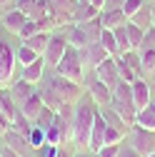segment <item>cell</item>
<instances>
[{
    "mask_svg": "<svg viewBox=\"0 0 155 157\" xmlns=\"http://www.w3.org/2000/svg\"><path fill=\"white\" fill-rule=\"evenodd\" d=\"M3 145L10 147L15 155H20V157H30V155H35V150H33V145H30V140H28V135L15 132L13 127L3 132Z\"/></svg>",
    "mask_w": 155,
    "mask_h": 157,
    "instance_id": "8",
    "label": "cell"
},
{
    "mask_svg": "<svg viewBox=\"0 0 155 157\" xmlns=\"http://www.w3.org/2000/svg\"><path fill=\"white\" fill-rule=\"evenodd\" d=\"M8 5H15V0H0V10H5Z\"/></svg>",
    "mask_w": 155,
    "mask_h": 157,
    "instance_id": "46",
    "label": "cell"
},
{
    "mask_svg": "<svg viewBox=\"0 0 155 157\" xmlns=\"http://www.w3.org/2000/svg\"><path fill=\"white\" fill-rule=\"evenodd\" d=\"M45 72H48V67H45V60H43V57H38L35 63L20 67V77L28 80V82H33V85H40L43 77H45Z\"/></svg>",
    "mask_w": 155,
    "mask_h": 157,
    "instance_id": "15",
    "label": "cell"
},
{
    "mask_svg": "<svg viewBox=\"0 0 155 157\" xmlns=\"http://www.w3.org/2000/svg\"><path fill=\"white\" fill-rule=\"evenodd\" d=\"M90 157H98V155H95V152H93V155H90Z\"/></svg>",
    "mask_w": 155,
    "mask_h": 157,
    "instance_id": "50",
    "label": "cell"
},
{
    "mask_svg": "<svg viewBox=\"0 0 155 157\" xmlns=\"http://www.w3.org/2000/svg\"><path fill=\"white\" fill-rule=\"evenodd\" d=\"M150 48H155V28L145 30V35H143V45H140V50H150Z\"/></svg>",
    "mask_w": 155,
    "mask_h": 157,
    "instance_id": "39",
    "label": "cell"
},
{
    "mask_svg": "<svg viewBox=\"0 0 155 157\" xmlns=\"http://www.w3.org/2000/svg\"><path fill=\"white\" fill-rule=\"evenodd\" d=\"M55 72L58 75H63V77H68V80H73V82H85V65H83V60H80V52H78V48H68L65 50V55H63V60L55 65Z\"/></svg>",
    "mask_w": 155,
    "mask_h": 157,
    "instance_id": "3",
    "label": "cell"
},
{
    "mask_svg": "<svg viewBox=\"0 0 155 157\" xmlns=\"http://www.w3.org/2000/svg\"><path fill=\"white\" fill-rule=\"evenodd\" d=\"M125 137H128V132L108 125V130H105V145H120V142H125Z\"/></svg>",
    "mask_w": 155,
    "mask_h": 157,
    "instance_id": "32",
    "label": "cell"
},
{
    "mask_svg": "<svg viewBox=\"0 0 155 157\" xmlns=\"http://www.w3.org/2000/svg\"><path fill=\"white\" fill-rule=\"evenodd\" d=\"M100 23L105 30H115L123 28L128 23V15L123 13V8H113V10H100Z\"/></svg>",
    "mask_w": 155,
    "mask_h": 157,
    "instance_id": "16",
    "label": "cell"
},
{
    "mask_svg": "<svg viewBox=\"0 0 155 157\" xmlns=\"http://www.w3.org/2000/svg\"><path fill=\"white\" fill-rule=\"evenodd\" d=\"M153 28H155V23H153Z\"/></svg>",
    "mask_w": 155,
    "mask_h": 157,
    "instance_id": "52",
    "label": "cell"
},
{
    "mask_svg": "<svg viewBox=\"0 0 155 157\" xmlns=\"http://www.w3.org/2000/svg\"><path fill=\"white\" fill-rule=\"evenodd\" d=\"M80 3H88V5H95L98 10H103V5H105V0H80Z\"/></svg>",
    "mask_w": 155,
    "mask_h": 157,
    "instance_id": "43",
    "label": "cell"
},
{
    "mask_svg": "<svg viewBox=\"0 0 155 157\" xmlns=\"http://www.w3.org/2000/svg\"><path fill=\"white\" fill-rule=\"evenodd\" d=\"M73 152H75L73 145H60V147H58V152H55V157H73Z\"/></svg>",
    "mask_w": 155,
    "mask_h": 157,
    "instance_id": "40",
    "label": "cell"
},
{
    "mask_svg": "<svg viewBox=\"0 0 155 157\" xmlns=\"http://www.w3.org/2000/svg\"><path fill=\"white\" fill-rule=\"evenodd\" d=\"M50 35H53V33H43V30H38L35 35H30L28 40H20V43H25L28 48H33L38 55L43 57V52H45V48H48V40H50Z\"/></svg>",
    "mask_w": 155,
    "mask_h": 157,
    "instance_id": "21",
    "label": "cell"
},
{
    "mask_svg": "<svg viewBox=\"0 0 155 157\" xmlns=\"http://www.w3.org/2000/svg\"><path fill=\"white\" fill-rule=\"evenodd\" d=\"M38 92H40V97H43V105H45V107H50V110H55V112H58V110H60V107L65 105V102H63V97L55 92V87H53V85H48L45 80L40 82Z\"/></svg>",
    "mask_w": 155,
    "mask_h": 157,
    "instance_id": "17",
    "label": "cell"
},
{
    "mask_svg": "<svg viewBox=\"0 0 155 157\" xmlns=\"http://www.w3.org/2000/svg\"><path fill=\"white\" fill-rule=\"evenodd\" d=\"M43 107H45V105H43V97H40V92L35 90V92H33V95H30V97H28V100H25L20 107H18V110H20V112L28 117V120L33 122L35 117H38V112H40Z\"/></svg>",
    "mask_w": 155,
    "mask_h": 157,
    "instance_id": "19",
    "label": "cell"
},
{
    "mask_svg": "<svg viewBox=\"0 0 155 157\" xmlns=\"http://www.w3.org/2000/svg\"><path fill=\"white\" fill-rule=\"evenodd\" d=\"M15 50L13 45L5 40L3 35H0V87H8L13 82V77H15Z\"/></svg>",
    "mask_w": 155,
    "mask_h": 157,
    "instance_id": "5",
    "label": "cell"
},
{
    "mask_svg": "<svg viewBox=\"0 0 155 157\" xmlns=\"http://www.w3.org/2000/svg\"><path fill=\"white\" fill-rule=\"evenodd\" d=\"M140 52V70H143V77H150L155 72V48L150 50H138Z\"/></svg>",
    "mask_w": 155,
    "mask_h": 157,
    "instance_id": "26",
    "label": "cell"
},
{
    "mask_svg": "<svg viewBox=\"0 0 155 157\" xmlns=\"http://www.w3.org/2000/svg\"><path fill=\"white\" fill-rule=\"evenodd\" d=\"M125 30H128V40H130V48H133V50H140L145 30H143V28H138L135 23H130V20L125 23Z\"/></svg>",
    "mask_w": 155,
    "mask_h": 157,
    "instance_id": "27",
    "label": "cell"
},
{
    "mask_svg": "<svg viewBox=\"0 0 155 157\" xmlns=\"http://www.w3.org/2000/svg\"><path fill=\"white\" fill-rule=\"evenodd\" d=\"M90 155H93L90 150H75L73 152V157H90Z\"/></svg>",
    "mask_w": 155,
    "mask_h": 157,
    "instance_id": "45",
    "label": "cell"
},
{
    "mask_svg": "<svg viewBox=\"0 0 155 157\" xmlns=\"http://www.w3.org/2000/svg\"><path fill=\"white\" fill-rule=\"evenodd\" d=\"M100 45L108 50L110 57H118V55H120L118 43H115V33H113V30H103V35H100Z\"/></svg>",
    "mask_w": 155,
    "mask_h": 157,
    "instance_id": "29",
    "label": "cell"
},
{
    "mask_svg": "<svg viewBox=\"0 0 155 157\" xmlns=\"http://www.w3.org/2000/svg\"><path fill=\"white\" fill-rule=\"evenodd\" d=\"M0 157H20V155H15L10 147H3V150H0Z\"/></svg>",
    "mask_w": 155,
    "mask_h": 157,
    "instance_id": "44",
    "label": "cell"
},
{
    "mask_svg": "<svg viewBox=\"0 0 155 157\" xmlns=\"http://www.w3.org/2000/svg\"><path fill=\"white\" fill-rule=\"evenodd\" d=\"M118 157H140L138 152H135L128 142H123V147H120V152H118Z\"/></svg>",
    "mask_w": 155,
    "mask_h": 157,
    "instance_id": "41",
    "label": "cell"
},
{
    "mask_svg": "<svg viewBox=\"0 0 155 157\" xmlns=\"http://www.w3.org/2000/svg\"><path fill=\"white\" fill-rule=\"evenodd\" d=\"M95 112H98V105H95L93 97L85 92L80 100L75 102V110H73V137H70V145L75 150H88L90 130H93V122H95Z\"/></svg>",
    "mask_w": 155,
    "mask_h": 157,
    "instance_id": "1",
    "label": "cell"
},
{
    "mask_svg": "<svg viewBox=\"0 0 155 157\" xmlns=\"http://www.w3.org/2000/svg\"><path fill=\"white\" fill-rule=\"evenodd\" d=\"M78 52H80V60H83L85 70H95L103 60H108V57H110L108 50L100 45V40H98V43H88L85 48H80Z\"/></svg>",
    "mask_w": 155,
    "mask_h": 157,
    "instance_id": "9",
    "label": "cell"
},
{
    "mask_svg": "<svg viewBox=\"0 0 155 157\" xmlns=\"http://www.w3.org/2000/svg\"><path fill=\"white\" fill-rule=\"evenodd\" d=\"M120 147H123V142H120V145H103L95 155H98V157H118Z\"/></svg>",
    "mask_w": 155,
    "mask_h": 157,
    "instance_id": "38",
    "label": "cell"
},
{
    "mask_svg": "<svg viewBox=\"0 0 155 157\" xmlns=\"http://www.w3.org/2000/svg\"><path fill=\"white\" fill-rule=\"evenodd\" d=\"M8 90H10V95H13V100H15V105L20 107L28 97L38 90V85H33V82H28V80H23V77H13V82L8 85Z\"/></svg>",
    "mask_w": 155,
    "mask_h": 157,
    "instance_id": "14",
    "label": "cell"
},
{
    "mask_svg": "<svg viewBox=\"0 0 155 157\" xmlns=\"http://www.w3.org/2000/svg\"><path fill=\"white\" fill-rule=\"evenodd\" d=\"M120 57H123V60H125L135 72H138L140 77H143V70H140V52H138V50H128V52H123Z\"/></svg>",
    "mask_w": 155,
    "mask_h": 157,
    "instance_id": "34",
    "label": "cell"
},
{
    "mask_svg": "<svg viewBox=\"0 0 155 157\" xmlns=\"http://www.w3.org/2000/svg\"><path fill=\"white\" fill-rule=\"evenodd\" d=\"M93 72H95V77H98V80H103L108 87H115V85L120 82L118 67H115V57H108V60H103V63L95 67Z\"/></svg>",
    "mask_w": 155,
    "mask_h": 157,
    "instance_id": "13",
    "label": "cell"
},
{
    "mask_svg": "<svg viewBox=\"0 0 155 157\" xmlns=\"http://www.w3.org/2000/svg\"><path fill=\"white\" fill-rule=\"evenodd\" d=\"M53 120H55V110L43 107L40 112H38V117L33 120V125H35V127H40V130H48V127L53 125Z\"/></svg>",
    "mask_w": 155,
    "mask_h": 157,
    "instance_id": "31",
    "label": "cell"
},
{
    "mask_svg": "<svg viewBox=\"0 0 155 157\" xmlns=\"http://www.w3.org/2000/svg\"><path fill=\"white\" fill-rule=\"evenodd\" d=\"M85 92L93 97V102L98 105V107H108L110 100H113V87H108L103 80H98L95 77V72L90 70V75H85Z\"/></svg>",
    "mask_w": 155,
    "mask_h": 157,
    "instance_id": "7",
    "label": "cell"
},
{
    "mask_svg": "<svg viewBox=\"0 0 155 157\" xmlns=\"http://www.w3.org/2000/svg\"><path fill=\"white\" fill-rule=\"evenodd\" d=\"M145 3H150V0H125V3H123V13L128 15V20H130V17L135 15V13H138Z\"/></svg>",
    "mask_w": 155,
    "mask_h": 157,
    "instance_id": "36",
    "label": "cell"
},
{
    "mask_svg": "<svg viewBox=\"0 0 155 157\" xmlns=\"http://www.w3.org/2000/svg\"><path fill=\"white\" fill-rule=\"evenodd\" d=\"M105 130H108V122H105V117L100 115V110H98V112H95L93 130H90V142H88V150L90 152H98L105 145Z\"/></svg>",
    "mask_w": 155,
    "mask_h": 157,
    "instance_id": "12",
    "label": "cell"
},
{
    "mask_svg": "<svg viewBox=\"0 0 155 157\" xmlns=\"http://www.w3.org/2000/svg\"><path fill=\"white\" fill-rule=\"evenodd\" d=\"M130 23H135V25L143 28V30H150V28H153V8H150V3H145L138 13H135V15L130 17Z\"/></svg>",
    "mask_w": 155,
    "mask_h": 157,
    "instance_id": "23",
    "label": "cell"
},
{
    "mask_svg": "<svg viewBox=\"0 0 155 157\" xmlns=\"http://www.w3.org/2000/svg\"><path fill=\"white\" fill-rule=\"evenodd\" d=\"M133 85V102H135V110H143L153 102V87H150V80L148 77H138Z\"/></svg>",
    "mask_w": 155,
    "mask_h": 157,
    "instance_id": "11",
    "label": "cell"
},
{
    "mask_svg": "<svg viewBox=\"0 0 155 157\" xmlns=\"http://www.w3.org/2000/svg\"><path fill=\"white\" fill-rule=\"evenodd\" d=\"M25 20H28V15H25L23 10H18L15 5L0 13V25H3L5 33H10V35H18V33H20V28L25 25Z\"/></svg>",
    "mask_w": 155,
    "mask_h": 157,
    "instance_id": "10",
    "label": "cell"
},
{
    "mask_svg": "<svg viewBox=\"0 0 155 157\" xmlns=\"http://www.w3.org/2000/svg\"><path fill=\"white\" fill-rule=\"evenodd\" d=\"M35 33H38V20L28 17L25 25L20 28V33H18V37H20V40H28V37H30V35H35Z\"/></svg>",
    "mask_w": 155,
    "mask_h": 157,
    "instance_id": "37",
    "label": "cell"
},
{
    "mask_svg": "<svg viewBox=\"0 0 155 157\" xmlns=\"http://www.w3.org/2000/svg\"><path fill=\"white\" fill-rule=\"evenodd\" d=\"M98 15H100V10L95 5H88V3H80V0H78L75 8H73V23H88V20H93V17H98Z\"/></svg>",
    "mask_w": 155,
    "mask_h": 157,
    "instance_id": "20",
    "label": "cell"
},
{
    "mask_svg": "<svg viewBox=\"0 0 155 157\" xmlns=\"http://www.w3.org/2000/svg\"><path fill=\"white\" fill-rule=\"evenodd\" d=\"M28 140H30L33 150H40V147L45 145V130H40V127L33 125V130H30V135H28Z\"/></svg>",
    "mask_w": 155,
    "mask_h": 157,
    "instance_id": "35",
    "label": "cell"
},
{
    "mask_svg": "<svg viewBox=\"0 0 155 157\" xmlns=\"http://www.w3.org/2000/svg\"><path fill=\"white\" fill-rule=\"evenodd\" d=\"M10 127L15 130V132H20V135H30V130H33V122L28 120V117L18 110L15 112V117H13V122H10Z\"/></svg>",
    "mask_w": 155,
    "mask_h": 157,
    "instance_id": "30",
    "label": "cell"
},
{
    "mask_svg": "<svg viewBox=\"0 0 155 157\" xmlns=\"http://www.w3.org/2000/svg\"><path fill=\"white\" fill-rule=\"evenodd\" d=\"M135 125H140L145 130H153L155 132V107L148 105L143 110H138V115H135Z\"/></svg>",
    "mask_w": 155,
    "mask_h": 157,
    "instance_id": "24",
    "label": "cell"
},
{
    "mask_svg": "<svg viewBox=\"0 0 155 157\" xmlns=\"http://www.w3.org/2000/svg\"><path fill=\"white\" fill-rule=\"evenodd\" d=\"M38 57H40V55H38L33 48H28L25 43H20V45L15 48V60H18V65H20V67H23V65H30V63H35Z\"/></svg>",
    "mask_w": 155,
    "mask_h": 157,
    "instance_id": "25",
    "label": "cell"
},
{
    "mask_svg": "<svg viewBox=\"0 0 155 157\" xmlns=\"http://www.w3.org/2000/svg\"><path fill=\"white\" fill-rule=\"evenodd\" d=\"M123 3H125V0H105V5H103V10H113V8H123Z\"/></svg>",
    "mask_w": 155,
    "mask_h": 157,
    "instance_id": "42",
    "label": "cell"
},
{
    "mask_svg": "<svg viewBox=\"0 0 155 157\" xmlns=\"http://www.w3.org/2000/svg\"><path fill=\"white\" fill-rule=\"evenodd\" d=\"M68 48H70V43H68L65 33H53L50 40H48V48H45V52H43L45 67H48V70H55V65L63 60V55H65Z\"/></svg>",
    "mask_w": 155,
    "mask_h": 157,
    "instance_id": "6",
    "label": "cell"
},
{
    "mask_svg": "<svg viewBox=\"0 0 155 157\" xmlns=\"http://www.w3.org/2000/svg\"><path fill=\"white\" fill-rule=\"evenodd\" d=\"M30 157H35V155H30Z\"/></svg>",
    "mask_w": 155,
    "mask_h": 157,
    "instance_id": "53",
    "label": "cell"
},
{
    "mask_svg": "<svg viewBox=\"0 0 155 157\" xmlns=\"http://www.w3.org/2000/svg\"><path fill=\"white\" fill-rule=\"evenodd\" d=\"M0 112H3L10 122H13V117L18 112V105H15V100H13V95H10L8 87H0Z\"/></svg>",
    "mask_w": 155,
    "mask_h": 157,
    "instance_id": "22",
    "label": "cell"
},
{
    "mask_svg": "<svg viewBox=\"0 0 155 157\" xmlns=\"http://www.w3.org/2000/svg\"><path fill=\"white\" fill-rule=\"evenodd\" d=\"M125 142L138 152L140 157H148L155 152V132L153 130H145L140 125H133L128 130V137H125Z\"/></svg>",
    "mask_w": 155,
    "mask_h": 157,
    "instance_id": "4",
    "label": "cell"
},
{
    "mask_svg": "<svg viewBox=\"0 0 155 157\" xmlns=\"http://www.w3.org/2000/svg\"><path fill=\"white\" fill-rule=\"evenodd\" d=\"M113 33H115V43H118L120 55L128 52V50H133V48H130V40H128V30H125V25H123V28H115Z\"/></svg>",
    "mask_w": 155,
    "mask_h": 157,
    "instance_id": "33",
    "label": "cell"
},
{
    "mask_svg": "<svg viewBox=\"0 0 155 157\" xmlns=\"http://www.w3.org/2000/svg\"><path fill=\"white\" fill-rule=\"evenodd\" d=\"M150 8H153V23H155V0L150 3Z\"/></svg>",
    "mask_w": 155,
    "mask_h": 157,
    "instance_id": "48",
    "label": "cell"
},
{
    "mask_svg": "<svg viewBox=\"0 0 155 157\" xmlns=\"http://www.w3.org/2000/svg\"><path fill=\"white\" fill-rule=\"evenodd\" d=\"M65 37H68V43L73 45V48H85L88 43H90V37H88V33H85V28L80 25V23H70L68 25V30H65Z\"/></svg>",
    "mask_w": 155,
    "mask_h": 157,
    "instance_id": "18",
    "label": "cell"
},
{
    "mask_svg": "<svg viewBox=\"0 0 155 157\" xmlns=\"http://www.w3.org/2000/svg\"><path fill=\"white\" fill-rule=\"evenodd\" d=\"M150 77H153V80H150V87H153V95H155V72H153Z\"/></svg>",
    "mask_w": 155,
    "mask_h": 157,
    "instance_id": "47",
    "label": "cell"
},
{
    "mask_svg": "<svg viewBox=\"0 0 155 157\" xmlns=\"http://www.w3.org/2000/svg\"><path fill=\"white\" fill-rule=\"evenodd\" d=\"M148 157H155V152H153V155H148Z\"/></svg>",
    "mask_w": 155,
    "mask_h": 157,
    "instance_id": "51",
    "label": "cell"
},
{
    "mask_svg": "<svg viewBox=\"0 0 155 157\" xmlns=\"http://www.w3.org/2000/svg\"><path fill=\"white\" fill-rule=\"evenodd\" d=\"M3 147H5V145H3V135H0V150H3Z\"/></svg>",
    "mask_w": 155,
    "mask_h": 157,
    "instance_id": "49",
    "label": "cell"
},
{
    "mask_svg": "<svg viewBox=\"0 0 155 157\" xmlns=\"http://www.w3.org/2000/svg\"><path fill=\"white\" fill-rule=\"evenodd\" d=\"M115 67H118V75H120V80H125V82H135V80H138V72H135L125 60H123V57L118 55V57H115Z\"/></svg>",
    "mask_w": 155,
    "mask_h": 157,
    "instance_id": "28",
    "label": "cell"
},
{
    "mask_svg": "<svg viewBox=\"0 0 155 157\" xmlns=\"http://www.w3.org/2000/svg\"><path fill=\"white\" fill-rule=\"evenodd\" d=\"M43 80L48 82V85H53L55 87V92L63 97V102H70V105H75L80 97L85 95V87L80 85V82H73V80H68V77H63V75H58L55 70H50V72H45V77Z\"/></svg>",
    "mask_w": 155,
    "mask_h": 157,
    "instance_id": "2",
    "label": "cell"
}]
</instances>
